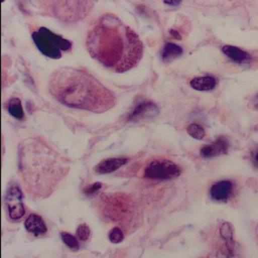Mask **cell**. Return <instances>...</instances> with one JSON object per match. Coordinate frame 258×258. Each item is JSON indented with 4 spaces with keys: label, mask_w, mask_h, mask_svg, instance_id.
Here are the masks:
<instances>
[{
    "label": "cell",
    "mask_w": 258,
    "mask_h": 258,
    "mask_svg": "<svg viewBox=\"0 0 258 258\" xmlns=\"http://www.w3.org/2000/svg\"><path fill=\"white\" fill-rule=\"evenodd\" d=\"M222 50L225 54L237 62H244L251 58L246 51L234 46L226 45L222 47Z\"/></svg>",
    "instance_id": "obj_12"
},
{
    "label": "cell",
    "mask_w": 258,
    "mask_h": 258,
    "mask_svg": "<svg viewBox=\"0 0 258 258\" xmlns=\"http://www.w3.org/2000/svg\"><path fill=\"white\" fill-rule=\"evenodd\" d=\"M24 226L26 230L35 236L45 234L47 228L42 218L38 214L31 213L24 222Z\"/></svg>",
    "instance_id": "obj_10"
},
{
    "label": "cell",
    "mask_w": 258,
    "mask_h": 258,
    "mask_svg": "<svg viewBox=\"0 0 258 258\" xmlns=\"http://www.w3.org/2000/svg\"><path fill=\"white\" fill-rule=\"evenodd\" d=\"M189 84L195 90L209 91L214 89L216 85V80L211 76L198 77L192 79Z\"/></svg>",
    "instance_id": "obj_13"
},
{
    "label": "cell",
    "mask_w": 258,
    "mask_h": 258,
    "mask_svg": "<svg viewBox=\"0 0 258 258\" xmlns=\"http://www.w3.org/2000/svg\"><path fill=\"white\" fill-rule=\"evenodd\" d=\"M90 229L86 223L80 224L76 230V235L81 241H86L89 238L90 234Z\"/></svg>",
    "instance_id": "obj_19"
},
{
    "label": "cell",
    "mask_w": 258,
    "mask_h": 258,
    "mask_svg": "<svg viewBox=\"0 0 258 258\" xmlns=\"http://www.w3.org/2000/svg\"><path fill=\"white\" fill-rule=\"evenodd\" d=\"M158 113V108L154 103L144 101L135 106L128 114L126 119L128 121L135 122L152 118Z\"/></svg>",
    "instance_id": "obj_7"
},
{
    "label": "cell",
    "mask_w": 258,
    "mask_h": 258,
    "mask_svg": "<svg viewBox=\"0 0 258 258\" xmlns=\"http://www.w3.org/2000/svg\"><path fill=\"white\" fill-rule=\"evenodd\" d=\"M169 33L175 39L177 40H181L182 39L181 36L176 30L174 29H170L169 31Z\"/></svg>",
    "instance_id": "obj_22"
},
{
    "label": "cell",
    "mask_w": 258,
    "mask_h": 258,
    "mask_svg": "<svg viewBox=\"0 0 258 258\" xmlns=\"http://www.w3.org/2000/svg\"><path fill=\"white\" fill-rule=\"evenodd\" d=\"M5 202L11 219L17 220L24 216L25 211L22 201V193L18 186H13L9 188Z\"/></svg>",
    "instance_id": "obj_6"
},
{
    "label": "cell",
    "mask_w": 258,
    "mask_h": 258,
    "mask_svg": "<svg viewBox=\"0 0 258 258\" xmlns=\"http://www.w3.org/2000/svg\"><path fill=\"white\" fill-rule=\"evenodd\" d=\"M101 187V183L96 182L86 186L84 189V192L88 196L92 195L98 191Z\"/></svg>",
    "instance_id": "obj_21"
},
{
    "label": "cell",
    "mask_w": 258,
    "mask_h": 258,
    "mask_svg": "<svg viewBox=\"0 0 258 258\" xmlns=\"http://www.w3.org/2000/svg\"><path fill=\"white\" fill-rule=\"evenodd\" d=\"M255 160L258 163V152H257V153L255 154Z\"/></svg>",
    "instance_id": "obj_25"
},
{
    "label": "cell",
    "mask_w": 258,
    "mask_h": 258,
    "mask_svg": "<svg viewBox=\"0 0 258 258\" xmlns=\"http://www.w3.org/2000/svg\"><path fill=\"white\" fill-rule=\"evenodd\" d=\"M32 38L39 50L46 56L52 59L60 58L61 50L69 51L72 46L69 40L44 27L33 32Z\"/></svg>",
    "instance_id": "obj_4"
},
{
    "label": "cell",
    "mask_w": 258,
    "mask_h": 258,
    "mask_svg": "<svg viewBox=\"0 0 258 258\" xmlns=\"http://www.w3.org/2000/svg\"><path fill=\"white\" fill-rule=\"evenodd\" d=\"M52 95L68 107L95 113L104 112L115 104V97L94 77L80 69L63 67L50 77Z\"/></svg>",
    "instance_id": "obj_2"
},
{
    "label": "cell",
    "mask_w": 258,
    "mask_h": 258,
    "mask_svg": "<svg viewBox=\"0 0 258 258\" xmlns=\"http://www.w3.org/2000/svg\"><path fill=\"white\" fill-rule=\"evenodd\" d=\"M183 53L181 47L176 44L168 42L163 47L161 57L164 62H170L180 56Z\"/></svg>",
    "instance_id": "obj_14"
},
{
    "label": "cell",
    "mask_w": 258,
    "mask_h": 258,
    "mask_svg": "<svg viewBox=\"0 0 258 258\" xmlns=\"http://www.w3.org/2000/svg\"><path fill=\"white\" fill-rule=\"evenodd\" d=\"M230 146L228 140L225 137H217L212 143L203 146L200 150V154L205 158L215 157L228 152Z\"/></svg>",
    "instance_id": "obj_8"
},
{
    "label": "cell",
    "mask_w": 258,
    "mask_h": 258,
    "mask_svg": "<svg viewBox=\"0 0 258 258\" xmlns=\"http://www.w3.org/2000/svg\"><path fill=\"white\" fill-rule=\"evenodd\" d=\"M86 46L93 58L120 73L138 65L144 51L138 34L111 13L95 21L87 33Z\"/></svg>",
    "instance_id": "obj_1"
},
{
    "label": "cell",
    "mask_w": 258,
    "mask_h": 258,
    "mask_svg": "<svg viewBox=\"0 0 258 258\" xmlns=\"http://www.w3.org/2000/svg\"><path fill=\"white\" fill-rule=\"evenodd\" d=\"M126 158H109L99 162L94 170L98 174L110 173L116 170L127 162Z\"/></svg>",
    "instance_id": "obj_11"
},
{
    "label": "cell",
    "mask_w": 258,
    "mask_h": 258,
    "mask_svg": "<svg viewBox=\"0 0 258 258\" xmlns=\"http://www.w3.org/2000/svg\"><path fill=\"white\" fill-rule=\"evenodd\" d=\"M8 110L9 113L16 119H22L24 117L21 102L18 98H13L9 100Z\"/></svg>",
    "instance_id": "obj_15"
},
{
    "label": "cell",
    "mask_w": 258,
    "mask_h": 258,
    "mask_svg": "<svg viewBox=\"0 0 258 258\" xmlns=\"http://www.w3.org/2000/svg\"><path fill=\"white\" fill-rule=\"evenodd\" d=\"M60 237L62 242L71 249L77 251L79 249V243L76 238L67 232H61Z\"/></svg>",
    "instance_id": "obj_16"
},
{
    "label": "cell",
    "mask_w": 258,
    "mask_h": 258,
    "mask_svg": "<svg viewBox=\"0 0 258 258\" xmlns=\"http://www.w3.org/2000/svg\"><path fill=\"white\" fill-rule=\"evenodd\" d=\"M186 131L189 135L197 140H202L205 136L203 127L196 123L189 124L186 128Z\"/></svg>",
    "instance_id": "obj_17"
},
{
    "label": "cell",
    "mask_w": 258,
    "mask_h": 258,
    "mask_svg": "<svg viewBox=\"0 0 258 258\" xmlns=\"http://www.w3.org/2000/svg\"><path fill=\"white\" fill-rule=\"evenodd\" d=\"M220 234L226 242L233 241V230L230 223L228 222L223 223L220 228Z\"/></svg>",
    "instance_id": "obj_18"
},
{
    "label": "cell",
    "mask_w": 258,
    "mask_h": 258,
    "mask_svg": "<svg viewBox=\"0 0 258 258\" xmlns=\"http://www.w3.org/2000/svg\"><path fill=\"white\" fill-rule=\"evenodd\" d=\"M43 9L64 22H74L83 19L92 9L93 1H42Z\"/></svg>",
    "instance_id": "obj_3"
},
{
    "label": "cell",
    "mask_w": 258,
    "mask_h": 258,
    "mask_svg": "<svg viewBox=\"0 0 258 258\" xmlns=\"http://www.w3.org/2000/svg\"><path fill=\"white\" fill-rule=\"evenodd\" d=\"M108 237L111 242L118 243L123 241L124 235L120 228L115 227L110 231Z\"/></svg>",
    "instance_id": "obj_20"
},
{
    "label": "cell",
    "mask_w": 258,
    "mask_h": 258,
    "mask_svg": "<svg viewBox=\"0 0 258 258\" xmlns=\"http://www.w3.org/2000/svg\"><path fill=\"white\" fill-rule=\"evenodd\" d=\"M253 105L255 109L258 110V94H256L254 98Z\"/></svg>",
    "instance_id": "obj_24"
},
{
    "label": "cell",
    "mask_w": 258,
    "mask_h": 258,
    "mask_svg": "<svg viewBox=\"0 0 258 258\" xmlns=\"http://www.w3.org/2000/svg\"><path fill=\"white\" fill-rule=\"evenodd\" d=\"M164 2L168 5L170 6H178L181 2V1H175V0H170V1H165Z\"/></svg>",
    "instance_id": "obj_23"
},
{
    "label": "cell",
    "mask_w": 258,
    "mask_h": 258,
    "mask_svg": "<svg viewBox=\"0 0 258 258\" xmlns=\"http://www.w3.org/2000/svg\"><path fill=\"white\" fill-rule=\"evenodd\" d=\"M233 183L229 180L216 182L212 185L210 190L211 198L217 201H225L232 194Z\"/></svg>",
    "instance_id": "obj_9"
},
{
    "label": "cell",
    "mask_w": 258,
    "mask_h": 258,
    "mask_svg": "<svg viewBox=\"0 0 258 258\" xmlns=\"http://www.w3.org/2000/svg\"><path fill=\"white\" fill-rule=\"evenodd\" d=\"M181 168L175 163L166 159L156 160L149 164L144 171V176L156 180H170L179 176Z\"/></svg>",
    "instance_id": "obj_5"
}]
</instances>
